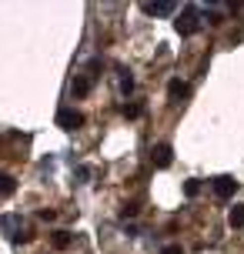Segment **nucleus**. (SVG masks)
<instances>
[{"label":"nucleus","mask_w":244,"mask_h":254,"mask_svg":"<svg viewBox=\"0 0 244 254\" xmlns=\"http://www.w3.org/2000/svg\"><path fill=\"white\" fill-rule=\"evenodd\" d=\"M174 27H178L181 37H191V34H197V27H201V10H197L194 3H187V7L181 10V17L174 20Z\"/></svg>","instance_id":"obj_1"},{"label":"nucleus","mask_w":244,"mask_h":254,"mask_svg":"<svg viewBox=\"0 0 244 254\" xmlns=\"http://www.w3.org/2000/svg\"><path fill=\"white\" fill-rule=\"evenodd\" d=\"M57 127H64V130H77V127H84V114L74 111V107H61V111H57Z\"/></svg>","instance_id":"obj_2"},{"label":"nucleus","mask_w":244,"mask_h":254,"mask_svg":"<svg viewBox=\"0 0 244 254\" xmlns=\"http://www.w3.org/2000/svg\"><path fill=\"white\" fill-rule=\"evenodd\" d=\"M211 188H214V194H218L221 201H228V197H234V190H238V181L231 174H221V178L211 181Z\"/></svg>","instance_id":"obj_3"},{"label":"nucleus","mask_w":244,"mask_h":254,"mask_svg":"<svg viewBox=\"0 0 244 254\" xmlns=\"http://www.w3.org/2000/svg\"><path fill=\"white\" fill-rule=\"evenodd\" d=\"M171 161H174V147H171V144H164V140H161V144H154V151H151V164L164 171V167H171Z\"/></svg>","instance_id":"obj_4"},{"label":"nucleus","mask_w":244,"mask_h":254,"mask_svg":"<svg viewBox=\"0 0 244 254\" xmlns=\"http://www.w3.org/2000/svg\"><path fill=\"white\" fill-rule=\"evenodd\" d=\"M0 228H3V234L10 238V241H20L24 234H20V217L17 214H3L0 217Z\"/></svg>","instance_id":"obj_5"},{"label":"nucleus","mask_w":244,"mask_h":254,"mask_svg":"<svg viewBox=\"0 0 244 254\" xmlns=\"http://www.w3.org/2000/svg\"><path fill=\"white\" fill-rule=\"evenodd\" d=\"M141 10L147 17H167V13H174V3L171 0H161V3H141Z\"/></svg>","instance_id":"obj_6"},{"label":"nucleus","mask_w":244,"mask_h":254,"mask_svg":"<svg viewBox=\"0 0 244 254\" xmlns=\"http://www.w3.org/2000/svg\"><path fill=\"white\" fill-rule=\"evenodd\" d=\"M167 97H171V104H178L181 97H187V84H184V80H178V77H174V80H171V84H167Z\"/></svg>","instance_id":"obj_7"},{"label":"nucleus","mask_w":244,"mask_h":254,"mask_svg":"<svg viewBox=\"0 0 244 254\" xmlns=\"http://www.w3.org/2000/svg\"><path fill=\"white\" fill-rule=\"evenodd\" d=\"M13 190H17V181H13L7 171H0V197H10Z\"/></svg>","instance_id":"obj_8"},{"label":"nucleus","mask_w":244,"mask_h":254,"mask_svg":"<svg viewBox=\"0 0 244 254\" xmlns=\"http://www.w3.org/2000/svg\"><path fill=\"white\" fill-rule=\"evenodd\" d=\"M74 97H87L90 94V77H74Z\"/></svg>","instance_id":"obj_9"},{"label":"nucleus","mask_w":244,"mask_h":254,"mask_svg":"<svg viewBox=\"0 0 244 254\" xmlns=\"http://www.w3.org/2000/svg\"><path fill=\"white\" fill-rule=\"evenodd\" d=\"M228 221H231V228H244V207H241V204H234V207H231Z\"/></svg>","instance_id":"obj_10"},{"label":"nucleus","mask_w":244,"mask_h":254,"mask_svg":"<svg viewBox=\"0 0 244 254\" xmlns=\"http://www.w3.org/2000/svg\"><path fill=\"white\" fill-rule=\"evenodd\" d=\"M54 248H57V251H64V248H70V234H67V231H54Z\"/></svg>","instance_id":"obj_11"},{"label":"nucleus","mask_w":244,"mask_h":254,"mask_svg":"<svg viewBox=\"0 0 244 254\" xmlns=\"http://www.w3.org/2000/svg\"><path fill=\"white\" fill-rule=\"evenodd\" d=\"M117 74H121V94H130V90H134V77H130V70L121 67Z\"/></svg>","instance_id":"obj_12"},{"label":"nucleus","mask_w":244,"mask_h":254,"mask_svg":"<svg viewBox=\"0 0 244 254\" xmlns=\"http://www.w3.org/2000/svg\"><path fill=\"white\" fill-rule=\"evenodd\" d=\"M121 111H124V117H141V114H144V107H141V104H124Z\"/></svg>","instance_id":"obj_13"},{"label":"nucleus","mask_w":244,"mask_h":254,"mask_svg":"<svg viewBox=\"0 0 244 254\" xmlns=\"http://www.w3.org/2000/svg\"><path fill=\"white\" fill-rule=\"evenodd\" d=\"M184 194H187V197H197V194H201V181H187V184H184Z\"/></svg>","instance_id":"obj_14"},{"label":"nucleus","mask_w":244,"mask_h":254,"mask_svg":"<svg viewBox=\"0 0 244 254\" xmlns=\"http://www.w3.org/2000/svg\"><path fill=\"white\" fill-rule=\"evenodd\" d=\"M90 178H94V167H87V164H84V167L77 171V184H87Z\"/></svg>","instance_id":"obj_15"},{"label":"nucleus","mask_w":244,"mask_h":254,"mask_svg":"<svg viewBox=\"0 0 244 254\" xmlns=\"http://www.w3.org/2000/svg\"><path fill=\"white\" fill-rule=\"evenodd\" d=\"M134 214H137V204H134V201L121 207V217H134Z\"/></svg>","instance_id":"obj_16"},{"label":"nucleus","mask_w":244,"mask_h":254,"mask_svg":"<svg viewBox=\"0 0 244 254\" xmlns=\"http://www.w3.org/2000/svg\"><path fill=\"white\" fill-rule=\"evenodd\" d=\"M161 254H184V248H181V244H167Z\"/></svg>","instance_id":"obj_17"},{"label":"nucleus","mask_w":244,"mask_h":254,"mask_svg":"<svg viewBox=\"0 0 244 254\" xmlns=\"http://www.w3.org/2000/svg\"><path fill=\"white\" fill-rule=\"evenodd\" d=\"M54 217H57V211H51V207H47V211H40V221H54Z\"/></svg>","instance_id":"obj_18"}]
</instances>
